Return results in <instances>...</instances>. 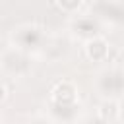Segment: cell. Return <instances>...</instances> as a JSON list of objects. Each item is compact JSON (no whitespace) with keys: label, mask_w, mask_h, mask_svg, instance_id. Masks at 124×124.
<instances>
[{"label":"cell","mask_w":124,"mask_h":124,"mask_svg":"<svg viewBox=\"0 0 124 124\" xmlns=\"http://www.w3.org/2000/svg\"><path fill=\"white\" fill-rule=\"evenodd\" d=\"M43 37H45V33H43V29L37 27V25H23V27H19V29L14 33V41L19 45L21 50H29V48L41 46Z\"/></svg>","instance_id":"1"},{"label":"cell","mask_w":124,"mask_h":124,"mask_svg":"<svg viewBox=\"0 0 124 124\" xmlns=\"http://www.w3.org/2000/svg\"><path fill=\"white\" fill-rule=\"evenodd\" d=\"M2 68L10 74H16V76H21V74H27L29 72V58L23 50L19 48H12L8 52H4L2 56Z\"/></svg>","instance_id":"2"},{"label":"cell","mask_w":124,"mask_h":124,"mask_svg":"<svg viewBox=\"0 0 124 124\" xmlns=\"http://www.w3.org/2000/svg\"><path fill=\"white\" fill-rule=\"evenodd\" d=\"M78 89L70 81H58L52 87V103L56 105H76Z\"/></svg>","instance_id":"3"},{"label":"cell","mask_w":124,"mask_h":124,"mask_svg":"<svg viewBox=\"0 0 124 124\" xmlns=\"http://www.w3.org/2000/svg\"><path fill=\"white\" fill-rule=\"evenodd\" d=\"M99 87L108 95V93H118L124 87V74L120 70H108L101 76Z\"/></svg>","instance_id":"4"},{"label":"cell","mask_w":124,"mask_h":124,"mask_svg":"<svg viewBox=\"0 0 124 124\" xmlns=\"http://www.w3.org/2000/svg\"><path fill=\"white\" fill-rule=\"evenodd\" d=\"M85 54H87L89 60L101 62V60H105L107 54H108V43H107L103 37H93V39H89L87 45H85Z\"/></svg>","instance_id":"5"},{"label":"cell","mask_w":124,"mask_h":124,"mask_svg":"<svg viewBox=\"0 0 124 124\" xmlns=\"http://www.w3.org/2000/svg\"><path fill=\"white\" fill-rule=\"evenodd\" d=\"M72 29H74V33H76V35L85 37L87 41H89V39H93V37H99V35H97L99 27H97V23H95L91 17H79L78 21H74V23H72Z\"/></svg>","instance_id":"6"},{"label":"cell","mask_w":124,"mask_h":124,"mask_svg":"<svg viewBox=\"0 0 124 124\" xmlns=\"http://www.w3.org/2000/svg\"><path fill=\"white\" fill-rule=\"evenodd\" d=\"M103 122H107V124H112L118 116H120V108H118V103L116 101H112V99H108V101H103L101 103V107H99V114H97Z\"/></svg>","instance_id":"7"},{"label":"cell","mask_w":124,"mask_h":124,"mask_svg":"<svg viewBox=\"0 0 124 124\" xmlns=\"http://www.w3.org/2000/svg\"><path fill=\"white\" fill-rule=\"evenodd\" d=\"M83 0H56V6L64 12V14H76L81 8Z\"/></svg>","instance_id":"8"},{"label":"cell","mask_w":124,"mask_h":124,"mask_svg":"<svg viewBox=\"0 0 124 124\" xmlns=\"http://www.w3.org/2000/svg\"><path fill=\"white\" fill-rule=\"evenodd\" d=\"M6 95H8V91H6V85H4L2 81H0V103H2L4 99H6Z\"/></svg>","instance_id":"9"},{"label":"cell","mask_w":124,"mask_h":124,"mask_svg":"<svg viewBox=\"0 0 124 124\" xmlns=\"http://www.w3.org/2000/svg\"><path fill=\"white\" fill-rule=\"evenodd\" d=\"M85 124H107V122H103V120H101V118L97 116V118H89V120H87Z\"/></svg>","instance_id":"10"},{"label":"cell","mask_w":124,"mask_h":124,"mask_svg":"<svg viewBox=\"0 0 124 124\" xmlns=\"http://www.w3.org/2000/svg\"><path fill=\"white\" fill-rule=\"evenodd\" d=\"M31 124H52V122H48V120H35V122H31Z\"/></svg>","instance_id":"11"}]
</instances>
